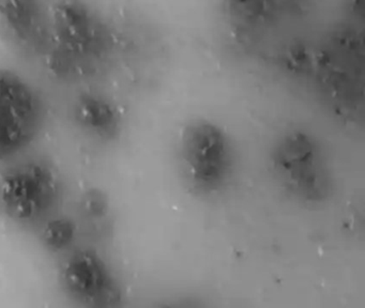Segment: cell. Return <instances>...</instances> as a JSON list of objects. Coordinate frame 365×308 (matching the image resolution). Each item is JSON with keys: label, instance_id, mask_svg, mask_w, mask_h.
<instances>
[{"label": "cell", "instance_id": "obj_1", "mask_svg": "<svg viewBox=\"0 0 365 308\" xmlns=\"http://www.w3.org/2000/svg\"><path fill=\"white\" fill-rule=\"evenodd\" d=\"M273 181L289 200L322 209L334 195V171L322 139L303 128H290L273 138L267 155Z\"/></svg>", "mask_w": 365, "mask_h": 308}, {"label": "cell", "instance_id": "obj_2", "mask_svg": "<svg viewBox=\"0 0 365 308\" xmlns=\"http://www.w3.org/2000/svg\"><path fill=\"white\" fill-rule=\"evenodd\" d=\"M177 162L183 185L200 200L221 198L236 181V145L225 128L211 120L195 119L183 128Z\"/></svg>", "mask_w": 365, "mask_h": 308}, {"label": "cell", "instance_id": "obj_3", "mask_svg": "<svg viewBox=\"0 0 365 308\" xmlns=\"http://www.w3.org/2000/svg\"><path fill=\"white\" fill-rule=\"evenodd\" d=\"M31 113L26 89L12 77L0 75V139L20 137L22 123Z\"/></svg>", "mask_w": 365, "mask_h": 308}, {"label": "cell", "instance_id": "obj_4", "mask_svg": "<svg viewBox=\"0 0 365 308\" xmlns=\"http://www.w3.org/2000/svg\"><path fill=\"white\" fill-rule=\"evenodd\" d=\"M5 11L14 25H24L29 21V4L25 0H6Z\"/></svg>", "mask_w": 365, "mask_h": 308}, {"label": "cell", "instance_id": "obj_5", "mask_svg": "<svg viewBox=\"0 0 365 308\" xmlns=\"http://www.w3.org/2000/svg\"><path fill=\"white\" fill-rule=\"evenodd\" d=\"M230 4L232 6H243V4H247V2L251 1V0H227Z\"/></svg>", "mask_w": 365, "mask_h": 308}]
</instances>
